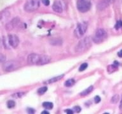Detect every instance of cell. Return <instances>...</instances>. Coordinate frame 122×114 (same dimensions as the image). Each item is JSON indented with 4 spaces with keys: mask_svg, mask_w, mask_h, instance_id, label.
<instances>
[{
    "mask_svg": "<svg viewBox=\"0 0 122 114\" xmlns=\"http://www.w3.org/2000/svg\"><path fill=\"white\" fill-rule=\"evenodd\" d=\"M51 61V58L48 55H38L36 53H32L27 57V63L29 65H43L48 64Z\"/></svg>",
    "mask_w": 122,
    "mask_h": 114,
    "instance_id": "6da1fadb",
    "label": "cell"
},
{
    "mask_svg": "<svg viewBox=\"0 0 122 114\" xmlns=\"http://www.w3.org/2000/svg\"><path fill=\"white\" fill-rule=\"evenodd\" d=\"M92 45V39L88 36L80 40L75 47V51L78 53H82L87 51Z\"/></svg>",
    "mask_w": 122,
    "mask_h": 114,
    "instance_id": "7a4b0ae2",
    "label": "cell"
},
{
    "mask_svg": "<svg viewBox=\"0 0 122 114\" xmlns=\"http://www.w3.org/2000/svg\"><path fill=\"white\" fill-rule=\"evenodd\" d=\"M107 38V33L103 28H98L95 31V34L92 37V41L96 44H100L106 39Z\"/></svg>",
    "mask_w": 122,
    "mask_h": 114,
    "instance_id": "3957f363",
    "label": "cell"
},
{
    "mask_svg": "<svg viewBox=\"0 0 122 114\" xmlns=\"http://www.w3.org/2000/svg\"><path fill=\"white\" fill-rule=\"evenodd\" d=\"M19 37L15 34H9L4 40V44L6 48L11 47L13 48H16L19 44Z\"/></svg>",
    "mask_w": 122,
    "mask_h": 114,
    "instance_id": "277c9868",
    "label": "cell"
},
{
    "mask_svg": "<svg viewBox=\"0 0 122 114\" xmlns=\"http://www.w3.org/2000/svg\"><path fill=\"white\" fill-rule=\"evenodd\" d=\"M20 63L15 60H9L3 63V69L4 71L7 72H12L20 67Z\"/></svg>",
    "mask_w": 122,
    "mask_h": 114,
    "instance_id": "5b68a950",
    "label": "cell"
},
{
    "mask_svg": "<svg viewBox=\"0 0 122 114\" xmlns=\"http://www.w3.org/2000/svg\"><path fill=\"white\" fill-rule=\"evenodd\" d=\"M88 24L86 22L80 23L77 25L76 28L74 31V34L75 37L78 39L81 38L85 35L86 31L87 30Z\"/></svg>",
    "mask_w": 122,
    "mask_h": 114,
    "instance_id": "8992f818",
    "label": "cell"
},
{
    "mask_svg": "<svg viewBox=\"0 0 122 114\" xmlns=\"http://www.w3.org/2000/svg\"><path fill=\"white\" fill-rule=\"evenodd\" d=\"M76 6L80 12L85 13L90 9L91 2L90 0H77Z\"/></svg>",
    "mask_w": 122,
    "mask_h": 114,
    "instance_id": "52a82bcc",
    "label": "cell"
},
{
    "mask_svg": "<svg viewBox=\"0 0 122 114\" xmlns=\"http://www.w3.org/2000/svg\"><path fill=\"white\" fill-rule=\"evenodd\" d=\"M40 6V1L38 0H28L25 3L24 9L27 12H32L36 11Z\"/></svg>",
    "mask_w": 122,
    "mask_h": 114,
    "instance_id": "ba28073f",
    "label": "cell"
},
{
    "mask_svg": "<svg viewBox=\"0 0 122 114\" xmlns=\"http://www.w3.org/2000/svg\"><path fill=\"white\" fill-rule=\"evenodd\" d=\"M19 24H20V20L19 17H15L9 22L6 24V29L7 30H11L15 27H17Z\"/></svg>",
    "mask_w": 122,
    "mask_h": 114,
    "instance_id": "9c48e42d",
    "label": "cell"
},
{
    "mask_svg": "<svg viewBox=\"0 0 122 114\" xmlns=\"http://www.w3.org/2000/svg\"><path fill=\"white\" fill-rule=\"evenodd\" d=\"M116 0H101L97 5V9L99 10H104L110 6L111 4L114 3Z\"/></svg>",
    "mask_w": 122,
    "mask_h": 114,
    "instance_id": "30bf717a",
    "label": "cell"
},
{
    "mask_svg": "<svg viewBox=\"0 0 122 114\" xmlns=\"http://www.w3.org/2000/svg\"><path fill=\"white\" fill-rule=\"evenodd\" d=\"M10 12L8 10H5V11H3L0 13V24H3L5 23H6L8 19L10 17Z\"/></svg>",
    "mask_w": 122,
    "mask_h": 114,
    "instance_id": "8fae6325",
    "label": "cell"
},
{
    "mask_svg": "<svg viewBox=\"0 0 122 114\" xmlns=\"http://www.w3.org/2000/svg\"><path fill=\"white\" fill-rule=\"evenodd\" d=\"M52 9L55 12L58 13H62L63 6L60 1H55L52 5Z\"/></svg>",
    "mask_w": 122,
    "mask_h": 114,
    "instance_id": "7c38bea8",
    "label": "cell"
},
{
    "mask_svg": "<svg viewBox=\"0 0 122 114\" xmlns=\"http://www.w3.org/2000/svg\"><path fill=\"white\" fill-rule=\"evenodd\" d=\"M64 75H61V76H57V77H55L51 78V79H50L49 80H48L45 82V83L46 84H51L53 83V82H55L59 81V80H61V79H62L64 77Z\"/></svg>",
    "mask_w": 122,
    "mask_h": 114,
    "instance_id": "4fadbf2b",
    "label": "cell"
},
{
    "mask_svg": "<svg viewBox=\"0 0 122 114\" xmlns=\"http://www.w3.org/2000/svg\"><path fill=\"white\" fill-rule=\"evenodd\" d=\"M93 90V86H90V87H88V88H86V89H85L84 91H83L81 93H80V95L82 96H86V95H89L90 93L92 92Z\"/></svg>",
    "mask_w": 122,
    "mask_h": 114,
    "instance_id": "5bb4252c",
    "label": "cell"
},
{
    "mask_svg": "<svg viewBox=\"0 0 122 114\" xmlns=\"http://www.w3.org/2000/svg\"><path fill=\"white\" fill-rule=\"evenodd\" d=\"M62 40L60 39H53L51 41H50V44H52V45L54 46H60L62 44Z\"/></svg>",
    "mask_w": 122,
    "mask_h": 114,
    "instance_id": "9a60e30c",
    "label": "cell"
},
{
    "mask_svg": "<svg viewBox=\"0 0 122 114\" xmlns=\"http://www.w3.org/2000/svg\"><path fill=\"white\" fill-rule=\"evenodd\" d=\"M43 106L45 109H47V110H51L52 109L53 107V104L52 103L49 102V101H46V102H44L43 103Z\"/></svg>",
    "mask_w": 122,
    "mask_h": 114,
    "instance_id": "2e32d148",
    "label": "cell"
},
{
    "mask_svg": "<svg viewBox=\"0 0 122 114\" xmlns=\"http://www.w3.org/2000/svg\"><path fill=\"white\" fill-rule=\"evenodd\" d=\"M75 84V81L73 79H70L65 82L64 86L66 87H71Z\"/></svg>",
    "mask_w": 122,
    "mask_h": 114,
    "instance_id": "e0dca14e",
    "label": "cell"
},
{
    "mask_svg": "<svg viewBox=\"0 0 122 114\" xmlns=\"http://www.w3.org/2000/svg\"><path fill=\"white\" fill-rule=\"evenodd\" d=\"M118 65H116V63H114L113 65H109L107 68V70H108L109 72H113L115 70H116L118 68Z\"/></svg>",
    "mask_w": 122,
    "mask_h": 114,
    "instance_id": "ac0fdd59",
    "label": "cell"
},
{
    "mask_svg": "<svg viewBox=\"0 0 122 114\" xmlns=\"http://www.w3.org/2000/svg\"><path fill=\"white\" fill-rule=\"evenodd\" d=\"M48 88L46 87H40L39 88L38 90V93L39 95H43L44 93H46V91H47Z\"/></svg>",
    "mask_w": 122,
    "mask_h": 114,
    "instance_id": "d6986e66",
    "label": "cell"
},
{
    "mask_svg": "<svg viewBox=\"0 0 122 114\" xmlns=\"http://www.w3.org/2000/svg\"><path fill=\"white\" fill-rule=\"evenodd\" d=\"M120 100V96H119V95H115L114 96L112 97V98H111V102L112 103H117L118 102V101Z\"/></svg>",
    "mask_w": 122,
    "mask_h": 114,
    "instance_id": "ffe728a7",
    "label": "cell"
},
{
    "mask_svg": "<svg viewBox=\"0 0 122 114\" xmlns=\"http://www.w3.org/2000/svg\"><path fill=\"white\" fill-rule=\"evenodd\" d=\"M15 106V102L13 100H9L7 102L8 108H12Z\"/></svg>",
    "mask_w": 122,
    "mask_h": 114,
    "instance_id": "44dd1931",
    "label": "cell"
},
{
    "mask_svg": "<svg viewBox=\"0 0 122 114\" xmlns=\"http://www.w3.org/2000/svg\"><path fill=\"white\" fill-rule=\"evenodd\" d=\"M88 67V63H83V64H81L80 65V68H79V70L80 72L81 71H84L85 70H86V68Z\"/></svg>",
    "mask_w": 122,
    "mask_h": 114,
    "instance_id": "7402d4cb",
    "label": "cell"
},
{
    "mask_svg": "<svg viewBox=\"0 0 122 114\" xmlns=\"http://www.w3.org/2000/svg\"><path fill=\"white\" fill-rule=\"evenodd\" d=\"M81 110V108L79 106H74V108H73V112H76V113H79V112H80Z\"/></svg>",
    "mask_w": 122,
    "mask_h": 114,
    "instance_id": "603a6c76",
    "label": "cell"
},
{
    "mask_svg": "<svg viewBox=\"0 0 122 114\" xmlns=\"http://www.w3.org/2000/svg\"><path fill=\"white\" fill-rule=\"evenodd\" d=\"M41 3L45 6H48L50 3V0H41Z\"/></svg>",
    "mask_w": 122,
    "mask_h": 114,
    "instance_id": "cb8c5ba5",
    "label": "cell"
},
{
    "mask_svg": "<svg viewBox=\"0 0 122 114\" xmlns=\"http://www.w3.org/2000/svg\"><path fill=\"white\" fill-rule=\"evenodd\" d=\"M122 27V21H120V22H118L116 23V28H120V27Z\"/></svg>",
    "mask_w": 122,
    "mask_h": 114,
    "instance_id": "d4e9b609",
    "label": "cell"
},
{
    "mask_svg": "<svg viewBox=\"0 0 122 114\" xmlns=\"http://www.w3.org/2000/svg\"><path fill=\"white\" fill-rule=\"evenodd\" d=\"M94 101H95V103H98L101 101V98L99 96H97L95 97L94 98Z\"/></svg>",
    "mask_w": 122,
    "mask_h": 114,
    "instance_id": "484cf974",
    "label": "cell"
},
{
    "mask_svg": "<svg viewBox=\"0 0 122 114\" xmlns=\"http://www.w3.org/2000/svg\"><path fill=\"white\" fill-rule=\"evenodd\" d=\"M5 58H6V57H5L3 55L0 54V63L4 62V61L5 60Z\"/></svg>",
    "mask_w": 122,
    "mask_h": 114,
    "instance_id": "4316f807",
    "label": "cell"
},
{
    "mask_svg": "<svg viewBox=\"0 0 122 114\" xmlns=\"http://www.w3.org/2000/svg\"><path fill=\"white\" fill-rule=\"evenodd\" d=\"M24 95V93H16V94H15L14 96L16 97H18V98H20V97H21Z\"/></svg>",
    "mask_w": 122,
    "mask_h": 114,
    "instance_id": "83f0119b",
    "label": "cell"
},
{
    "mask_svg": "<svg viewBox=\"0 0 122 114\" xmlns=\"http://www.w3.org/2000/svg\"><path fill=\"white\" fill-rule=\"evenodd\" d=\"M65 112H66L67 114H72L73 113H74V112H73L72 110H70V109H67V110H65Z\"/></svg>",
    "mask_w": 122,
    "mask_h": 114,
    "instance_id": "f1b7e54d",
    "label": "cell"
},
{
    "mask_svg": "<svg viewBox=\"0 0 122 114\" xmlns=\"http://www.w3.org/2000/svg\"><path fill=\"white\" fill-rule=\"evenodd\" d=\"M27 112H28L29 114H34V110L32 109V108H28L27 110Z\"/></svg>",
    "mask_w": 122,
    "mask_h": 114,
    "instance_id": "f546056e",
    "label": "cell"
},
{
    "mask_svg": "<svg viewBox=\"0 0 122 114\" xmlns=\"http://www.w3.org/2000/svg\"><path fill=\"white\" fill-rule=\"evenodd\" d=\"M118 56L120 58H122V49H121L118 53Z\"/></svg>",
    "mask_w": 122,
    "mask_h": 114,
    "instance_id": "4dcf8cb0",
    "label": "cell"
},
{
    "mask_svg": "<svg viewBox=\"0 0 122 114\" xmlns=\"http://www.w3.org/2000/svg\"><path fill=\"white\" fill-rule=\"evenodd\" d=\"M119 108H120V110L122 112V99H121V101H120V106H119Z\"/></svg>",
    "mask_w": 122,
    "mask_h": 114,
    "instance_id": "1f68e13d",
    "label": "cell"
},
{
    "mask_svg": "<svg viewBox=\"0 0 122 114\" xmlns=\"http://www.w3.org/2000/svg\"><path fill=\"white\" fill-rule=\"evenodd\" d=\"M42 114H49V112H48L47 111H43V112H42Z\"/></svg>",
    "mask_w": 122,
    "mask_h": 114,
    "instance_id": "d6a6232c",
    "label": "cell"
}]
</instances>
